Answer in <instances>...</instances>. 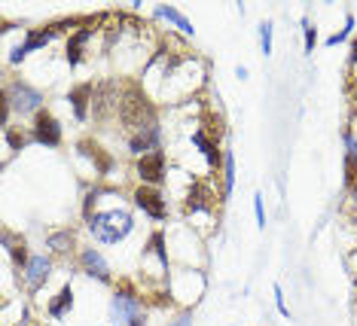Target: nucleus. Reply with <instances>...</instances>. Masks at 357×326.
<instances>
[{
	"label": "nucleus",
	"instance_id": "nucleus-1",
	"mask_svg": "<svg viewBox=\"0 0 357 326\" xmlns=\"http://www.w3.org/2000/svg\"><path fill=\"white\" fill-rule=\"evenodd\" d=\"M132 226H134V219L128 210H104V214L89 217L92 235L98 241H104V244H119L132 232Z\"/></svg>",
	"mask_w": 357,
	"mask_h": 326
},
{
	"label": "nucleus",
	"instance_id": "nucleus-2",
	"mask_svg": "<svg viewBox=\"0 0 357 326\" xmlns=\"http://www.w3.org/2000/svg\"><path fill=\"white\" fill-rule=\"evenodd\" d=\"M119 119L134 131H144V129H153L156 125L153 107L147 104V98L141 95L138 86H132L123 98H119Z\"/></svg>",
	"mask_w": 357,
	"mask_h": 326
},
{
	"label": "nucleus",
	"instance_id": "nucleus-3",
	"mask_svg": "<svg viewBox=\"0 0 357 326\" xmlns=\"http://www.w3.org/2000/svg\"><path fill=\"white\" fill-rule=\"evenodd\" d=\"M110 317L119 326H144V305L134 293L116 290V296L110 299Z\"/></svg>",
	"mask_w": 357,
	"mask_h": 326
},
{
	"label": "nucleus",
	"instance_id": "nucleus-4",
	"mask_svg": "<svg viewBox=\"0 0 357 326\" xmlns=\"http://www.w3.org/2000/svg\"><path fill=\"white\" fill-rule=\"evenodd\" d=\"M3 98L10 101V107L16 113H40V104H43V95L34 86L28 83H12V86L3 89Z\"/></svg>",
	"mask_w": 357,
	"mask_h": 326
},
{
	"label": "nucleus",
	"instance_id": "nucleus-5",
	"mask_svg": "<svg viewBox=\"0 0 357 326\" xmlns=\"http://www.w3.org/2000/svg\"><path fill=\"white\" fill-rule=\"evenodd\" d=\"M34 140L43 146H59L61 144V125L49 110H40L34 119Z\"/></svg>",
	"mask_w": 357,
	"mask_h": 326
},
{
	"label": "nucleus",
	"instance_id": "nucleus-6",
	"mask_svg": "<svg viewBox=\"0 0 357 326\" xmlns=\"http://www.w3.org/2000/svg\"><path fill=\"white\" fill-rule=\"evenodd\" d=\"M138 174H141V180H144V183H159L162 177H165V155H162V150L141 155Z\"/></svg>",
	"mask_w": 357,
	"mask_h": 326
},
{
	"label": "nucleus",
	"instance_id": "nucleus-7",
	"mask_svg": "<svg viewBox=\"0 0 357 326\" xmlns=\"http://www.w3.org/2000/svg\"><path fill=\"white\" fill-rule=\"evenodd\" d=\"M134 204H138L141 210H147L153 219H162L168 214V208H165V198H162L159 193H156L153 186H141L138 193H134Z\"/></svg>",
	"mask_w": 357,
	"mask_h": 326
},
{
	"label": "nucleus",
	"instance_id": "nucleus-8",
	"mask_svg": "<svg viewBox=\"0 0 357 326\" xmlns=\"http://www.w3.org/2000/svg\"><path fill=\"white\" fill-rule=\"evenodd\" d=\"M80 265H83L85 274H92V278H98L104 283L110 281V265H107V259L95 250V247H85V250L80 253Z\"/></svg>",
	"mask_w": 357,
	"mask_h": 326
},
{
	"label": "nucleus",
	"instance_id": "nucleus-9",
	"mask_svg": "<svg viewBox=\"0 0 357 326\" xmlns=\"http://www.w3.org/2000/svg\"><path fill=\"white\" fill-rule=\"evenodd\" d=\"M49 268H52V262H49L46 257H31V262L21 268L28 290H40L43 283H46V278H49Z\"/></svg>",
	"mask_w": 357,
	"mask_h": 326
},
{
	"label": "nucleus",
	"instance_id": "nucleus-10",
	"mask_svg": "<svg viewBox=\"0 0 357 326\" xmlns=\"http://www.w3.org/2000/svg\"><path fill=\"white\" fill-rule=\"evenodd\" d=\"M52 37H55V28H49V31H31V34H28V40H25V43L12 49L10 61H12V65H19L21 58H28V55L34 52V49L46 46V43H49V40H52Z\"/></svg>",
	"mask_w": 357,
	"mask_h": 326
},
{
	"label": "nucleus",
	"instance_id": "nucleus-11",
	"mask_svg": "<svg viewBox=\"0 0 357 326\" xmlns=\"http://www.w3.org/2000/svg\"><path fill=\"white\" fill-rule=\"evenodd\" d=\"M80 153H83V155H89V159L95 162V171H98V174H110L113 159L101 150V146L95 144V140H80Z\"/></svg>",
	"mask_w": 357,
	"mask_h": 326
},
{
	"label": "nucleus",
	"instance_id": "nucleus-12",
	"mask_svg": "<svg viewBox=\"0 0 357 326\" xmlns=\"http://www.w3.org/2000/svg\"><path fill=\"white\" fill-rule=\"evenodd\" d=\"M128 146H132V153L144 155V150H159V129H144V131H134V138L128 140Z\"/></svg>",
	"mask_w": 357,
	"mask_h": 326
},
{
	"label": "nucleus",
	"instance_id": "nucleus-13",
	"mask_svg": "<svg viewBox=\"0 0 357 326\" xmlns=\"http://www.w3.org/2000/svg\"><path fill=\"white\" fill-rule=\"evenodd\" d=\"M3 244H6V250H10V257H12V262H16L19 268H25L28 262H31V257H28L25 238H12V232L6 229V232H3Z\"/></svg>",
	"mask_w": 357,
	"mask_h": 326
},
{
	"label": "nucleus",
	"instance_id": "nucleus-14",
	"mask_svg": "<svg viewBox=\"0 0 357 326\" xmlns=\"http://www.w3.org/2000/svg\"><path fill=\"white\" fill-rule=\"evenodd\" d=\"M89 98H95V89H92V83H83V86L70 89L68 101L74 104V113H76V119H85V104H89Z\"/></svg>",
	"mask_w": 357,
	"mask_h": 326
},
{
	"label": "nucleus",
	"instance_id": "nucleus-15",
	"mask_svg": "<svg viewBox=\"0 0 357 326\" xmlns=\"http://www.w3.org/2000/svg\"><path fill=\"white\" fill-rule=\"evenodd\" d=\"M92 28H80V31L74 34V37H70V43H68V61L70 65H80V58H83V46L89 43L92 40Z\"/></svg>",
	"mask_w": 357,
	"mask_h": 326
},
{
	"label": "nucleus",
	"instance_id": "nucleus-16",
	"mask_svg": "<svg viewBox=\"0 0 357 326\" xmlns=\"http://www.w3.org/2000/svg\"><path fill=\"white\" fill-rule=\"evenodd\" d=\"M70 308H74V290H70V287H61L59 296H55V299L49 302V314H52L55 320H59V317H64Z\"/></svg>",
	"mask_w": 357,
	"mask_h": 326
},
{
	"label": "nucleus",
	"instance_id": "nucleus-17",
	"mask_svg": "<svg viewBox=\"0 0 357 326\" xmlns=\"http://www.w3.org/2000/svg\"><path fill=\"white\" fill-rule=\"evenodd\" d=\"M156 16H159V19H168V22H171V25H177L183 34H196V28H192V22H190L187 16H181V12H177L174 6H156Z\"/></svg>",
	"mask_w": 357,
	"mask_h": 326
},
{
	"label": "nucleus",
	"instance_id": "nucleus-18",
	"mask_svg": "<svg viewBox=\"0 0 357 326\" xmlns=\"http://www.w3.org/2000/svg\"><path fill=\"white\" fill-rule=\"evenodd\" d=\"M192 144H196L198 150L205 153V159H208V165H211V168H217V165H220V153H217V146L211 144V140H208V134H205L202 129H198V131H192Z\"/></svg>",
	"mask_w": 357,
	"mask_h": 326
},
{
	"label": "nucleus",
	"instance_id": "nucleus-19",
	"mask_svg": "<svg viewBox=\"0 0 357 326\" xmlns=\"http://www.w3.org/2000/svg\"><path fill=\"white\" fill-rule=\"evenodd\" d=\"M211 208V189L205 183H196L190 193V202H187V210H205Z\"/></svg>",
	"mask_w": 357,
	"mask_h": 326
},
{
	"label": "nucleus",
	"instance_id": "nucleus-20",
	"mask_svg": "<svg viewBox=\"0 0 357 326\" xmlns=\"http://www.w3.org/2000/svg\"><path fill=\"white\" fill-rule=\"evenodd\" d=\"M70 244H74V235H70V232H55V235H49V247H52L55 253H64Z\"/></svg>",
	"mask_w": 357,
	"mask_h": 326
},
{
	"label": "nucleus",
	"instance_id": "nucleus-21",
	"mask_svg": "<svg viewBox=\"0 0 357 326\" xmlns=\"http://www.w3.org/2000/svg\"><path fill=\"white\" fill-rule=\"evenodd\" d=\"M223 189L226 193H232V183H235V159H232V153H226V159H223Z\"/></svg>",
	"mask_w": 357,
	"mask_h": 326
},
{
	"label": "nucleus",
	"instance_id": "nucleus-22",
	"mask_svg": "<svg viewBox=\"0 0 357 326\" xmlns=\"http://www.w3.org/2000/svg\"><path fill=\"white\" fill-rule=\"evenodd\" d=\"M260 46H263V55H272V22L260 25Z\"/></svg>",
	"mask_w": 357,
	"mask_h": 326
},
{
	"label": "nucleus",
	"instance_id": "nucleus-23",
	"mask_svg": "<svg viewBox=\"0 0 357 326\" xmlns=\"http://www.w3.org/2000/svg\"><path fill=\"white\" fill-rule=\"evenodd\" d=\"M150 244H153V250L159 253V259H162V265H168V250L162 244H165V238H162V232H156L153 238H150Z\"/></svg>",
	"mask_w": 357,
	"mask_h": 326
},
{
	"label": "nucleus",
	"instance_id": "nucleus-24",
	"mask_svg": "<svg viewBox=\"0 0 357 326\" xmlns=\"http://www.w3.org/2000/svg\"><path fill=\"white\" fill-rule=\"evenodd\" d=\"M351 28H354V16H348V19H345V28H342L339 34H333V37L327 40V46H336V43H342V40H345L348 34H351Z\"/></svg>",
	"mask_w": 357,
	"mask_h": 326
},
{
	"label": "nucleus",
	"instance_id": "nucleus-25",
	"mask_svg": "<svg viewBox=\"0 0 357 326\" xmlns=\"http://www.w3.org/2000/svg\"><path fill=\"white\" fill-rule=\"evenodd\" d=\"M303 31H305V52H315V40H318L315 28H312L309 22H303Z\"/></svg>",
	"mask_w": 357,
	"mask_h": 326
},
{
	"label": "nucleus",
	"instance_id": "nucleus-26",
	"mask_svg": "<svg viewBox=\"0 0 357 326\" xmlns=\"http://www.w3.org/2000/svg\"><path fill=\"white\" fill-rule=\"evenodd\" d=\"M6 144H10L12 150H21V146H25V134H19V131L6 129Z\"/></svg>",
	"mask_w": 357,
	"mask_h": 326
},
{
	"label": "nucleus",
	"instance_id": "nucleus-27",
	"mask_svg": "<svg viewBox=\"0 0 357 326\" xmlns=\"http://www.w3.org/2000/svg\"><path fill=\"white\" fill-rule=\"evenodd\" d=\"M254 217H256V226L263 229V226H266V214H263V198L260 195L254 198Z\"/></svg>",
	"mask_w": 357,
	"mask_h": 326
},
{
	"label": "nucleus",
	"instance_id": "nucleus-28",
	"mask_svg": "<svg viewBox=\"0 0 357 326\" xmlns=\"http://www.w3.org/2000/svg\"><path fill=\"white\" fill-rule=\"evenodd\" d=\"M275 305H278V311H281L284 317H290V308L284 305V293H281V287H278V283H275Z\"/></svg>",
	"mask_w": 357,
	"mask_h": 326
},
{
	"label": "nucleus",
	"instance_id": "nucleus-29",
	"mask_svg": "<svg viewBox=\"0 0 357 326\" xmlns=\"http://www.w3.org/2000/svg\"><path fill=\"white\" fill-rule=\"evenodd\" d=\"M348 61H351V65H357V40L351 43V55H348Z\"/></svg>",
	"mask_w": 357,
	"mask_h": 326
},
{
	"label": "nucleus",
	"instance_id": "nucleus-30",
	"mask_svg": "<svg viewBox=\"0 0 357 326\" xmlns=\"http://www.w3.org/2000/svg\"><path fill=\"white\" fill-rule=\"evenodd\" d=\"M171 326H192V320H190V317H181V320H174Z\"/></svg>",
	"mask_w": 357,
	"mask_h": 326
},
{
	"label": "nucleus",
	"instance_id": "nucleus-31",
	"mask_svg": "<svg viewBox=\"0 0 357 326\" xmlns=\"http://www.w3.org/2000/svg\"><path fill=\"white\" fill-rule=\"evenodd\" d=\"M351 193H354V198H357V180L351 183Z\"/></svg>",
	"mask_w": 357,
	"mask_h": 326
}]
</instances>
